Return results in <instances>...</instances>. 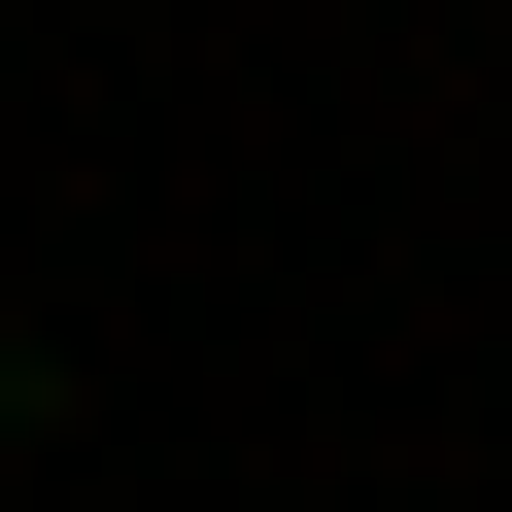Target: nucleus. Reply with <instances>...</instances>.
Returning <instances> with one entry per match:
<instances>
[{"label": "nucleus", "mask_w": 512, "mask_h": 512, "mask_svg": "<svg viewBox=\"0 0 512 512\" xmlns=\"http://www.w3.org/2000/svg\"><path fill=\"white\" fill-rule=\"evenodd\" d=\"M0 444H35V274H0Z\"/></svg>", "instance_id": "1"}]
</instances>
